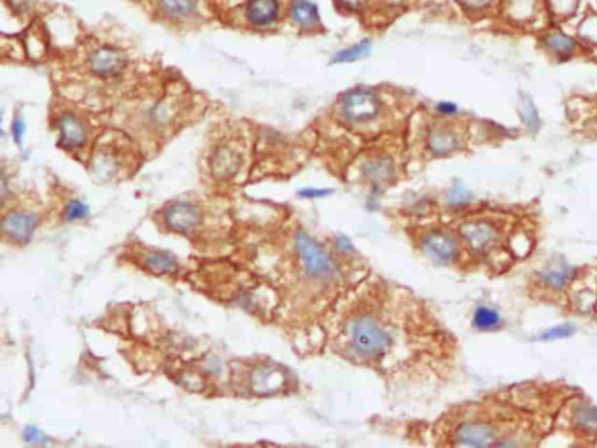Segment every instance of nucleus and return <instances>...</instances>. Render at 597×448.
<instances>
[{
	"label": "nucleus",
	"mask_w": 597,
	"mask_h": 448,
	"mask_svg": "<svg viewBox=\"0 0 597 448\" xmlns=\"http://www.w3.org/2000/svg\"><path fill=\"white\" fill-rule=\"evenodd\" d=\"M398 330L379 308H351L333 333L338 354L359 365H386L396 347Z\"/></svg>",
	"instance_id": "nucleus-1"
},
{
	"label": "nucleus",
	"mask_w": 597,
	"mask_h": 448,
	"mask_svg": "<svg viewBox=\"0 0 597 448\" xmlns=\"http://www.w3.org/2000/svg\"><path fill=\"white\" fill-rule=\"evenodd\" d=\"M293 256L300 264L298 270L310 287H319L321 291L337 285L342 280V266L337 257L319 240L310 236L302 228H296L291 235Z\"/></svg>",
	"instance_id": "nucleus-2"
},
{
	"label": "nucleus",
	"mask_w": 597,
	"mask_h": 448,
	"mask_svg": "<svg viewBox=\"0 0 597 448\" xmlns=\"http://www.w3.org/2000/svg\"><path fill=\"white\" fill-rule=\"evenodd\" d=\"M338 112L349 126H365L380 114V98L368 88H354L340 98Z\"/></svg>",
	"instance_id": "nucleus-3"
},
{
	"label": "nucleus",
	"mask_w": 597,
	"mask_h": 448,
	"mask_svg": "<svg viewBox=\"0 0 597 448\" xmlns=\"http://www.w3.org/2000/svg\"><path fill=\"white\" fill-rule=\"evenodd\" d=\"M161 226L170 233L193 238L203 226V209L193 200H172L161 210Z\"/></svg>",
	"instance_id": "nucleus-4"
},
{
	"label": "nucleus",
	"mask_w": 597,
	"mask_h": 448,
	"mask_svg": "<svg viewBox=\"0 0 597 448\" xmlns=\"http://www.w3.org/2000/svg\"><path fill=\"white\" fill-rule=\"evenodd\" d=\"M243 154L242 147H236L235 144L222 142L212 149L208 156V170L210 177L215 182H229L239 175L243 167Z\"/></svg>",
	"instance_id": "nucleus-5"
},
{
	"label": "nucleus",
	"mask_w": 597,
	"mask_h": 448,
	"mask_svg": "<svg viewBox=\"0 0 597 448\" xmlns=\"http://www.w3.org/2000/svg\"><path fill=\"white\" fill-rule=\"evenodd\" d=\"M462 236V242L466 243L471 252L475 254H489L499 243V229L492 221L487 219H471L466 221L459 228Z\"/></svg>",
	"instance_id": "nucleus-6"
},
{
	"label": "nucleus",
	"mask_w": 597,
	"mask_h": 448,
	"mask_svg": "<svg viewBox=\"0 0 597 448\" xmlns=\"http://www.w3.org/2000/svg\"><path fill=\"white\" fill-rule=\"evenodd\" d=\"M39 226V216L34 210L28 209H13L6 210L2 221L4 238L16 245L30 242L32 235Z\"/></svg>",
	"instance_id": "nucleus-7"
},
{
	"label": "nucleus",
	"mask_w": 597,
	"mask_h": 448,
	"mask_svg": "<svg viewBox=\"0 0 597 448\" xmlns=\"http://www.w3.org/2000/svg\"><path fill=\"white\" fill-rule=\"evenodd\" d=\"M56 130H58V146L67 153H79L90 140L86 125L74 112H60L56 116Z\"/></svg>",
	"instance_id": "nucleus-8"
},
{
	"label": "nucleus",
	"mask_w": 597,
	"mask_h": 448,
	"mask_svg": "<svg viewBox=\"0 0 597 448\" xmlns=\"http://www.w3.org/2000/svg\"><path fill=\"white\" fill-rule=\"evenodd\" d=\"M358 172L373 189H382L394 181L396 165L389 154H365L359 161Z\"/></svg>",
	"instance_id": "nucleus-9"
},
{
	"label": "nucleus",
	"mask_w": 597,
	"mask_h": 448,
	"mask_svg": "<svg viewBox=\"0 0 597 448\" xmlns=\"http://www.w3.org/2000/svg\"><path fill=\"white\" fill-rule=\"evenodd\" d=\"M420 249L433 261L440 264H450L457 259V240L441 229H429L420 236Z\"/></svg>",
	"instance_id": "nucleus-10"
},
{
	"label": "nucleus",
	"mask_w": 597,
	"mask_h": 448,
	"mask_svg": "<svg viewBox=\"0 0 597 448\" xmlns=\"http://www.w3.org/2000/svg\"><path fill=\"white\" fill-rule=\"evenodd\" d=\"M139 263L144 270L153 275H177L182 270V264L179 263L175 254L153 247H140Z\"/></svg>",
	"instance_id": "nucleus-11"
},
{
	"label": "nucleus",
	"mask_w": 597,
	"mask_h": 448,
	"mask_svg": "<svg viewBox=\"0 0 597 448\" xmlns=\"http://www.w3.org/2000/svg\"><path fill=\"white\" fill-rule=\"evenodd\" d=\"M126 65V60L119 49L111 48V46H102L88 56V67L91 72L98 77H112L118 76Z\"/></svg>",
	"instance_id": "nucleus-12"
},
{
	"label": "nucleus",
	"mask_w": 597,
	"mask_h": 448,
	"mask_svg": "<svg viewBox=\"0 0 597 448\" xmlns=\"http://www.w3.org/2000/svg\"><path fill=\"white\" fill-rule=\"evenodd\" d=\"M282 372L271 365L254 366L249 375V387L254 394H274L284 386Z\"/></svg>",
	"instance_id": "nucleus-13"
},
{
	"label": "nucleus",
	"mask_w": 597,
	"mask_h": 448,
	"mask_svg": "<svg viewBox=\"0 0 597 448\" xmlns=\"http://www.w3.org/2000/svg\"><path fill=\"white\" fill-rule=\"evenodd\" d=\"M459 142H461L459 135L448 126H434L427 133V149L436 156H447L454 153L459 147Z\"/></svg>",
	"instance_id": "nucleus-14"
},
{
	"label": "nucleus",
	"mask_w": 597,
	"mask_h": 448,
	"mask_svg": "<svg viewBox=\"0 0 597 448\" xmlns=\"http://www.w3.org/2000/svg\"><path fill=\"white\" fill-rule=\"evenodd\" d=\"M279 16L277 0H247L246 18L253 27H268Z\"/></svg>",
	"instance_id": "nucleus-15"
},
{
	"label": "nucleus",
	"mask_w": 597,
	"mask_h": 448,
	"mask_svg": "<svg viewBox=\"0 0 597 448\" xmlns=\"http://www.w3.org/2000/svg\"><path fill=\"white\" fill-rule=\"evenodd\" d=\"M538 278L543 287L550 289V291H561L570 284V280H575V270L566 263L550 264V266L539 271Z\"/></svg>",
	"instance_id": "nucleus-16"
},
{
	"label": "nucleus",
	"mask_w": 597,
	"mask_h": 448,
	"mask_svg": "<svg viewBox=\"0 0 597 448\" xmlns=\"http://www.w3.org/2000/svg\"><path fill=\"white\" fill-rule=\"evenodd\" d=\"M289 18L295 25L302 28H312L319 23V11L316 4L309 0H295L289 7Z\"/></svg>",
	"instance_id": "nucleus-17"
},
{
	"label": "nucleus",
	"mask_w": 597,
	"mask_h": 448,
	"mask_svg": "<svg viewBox=\"0 0 597 448\" xmlns=\"http://www.w3.org/2000/svg\"><path fill=\"white\" fill-rule=\"evenodd\" d=\"M573 422L577 424L578 431L585 433V435H596L597 433V408L592 405L582 403L575 407L573 412Z\"/></svg>",
	"instance_id": "nucleus-18"
},
{
	"label": "nucleus",
	"mask_w": 597,
	"mask_h": 448,
	"mask_svg": "<svg viewBox=\"0 0 597 448\" xmlns=\"http://www.w3.org/2000/svg\"><path fill=\"white\" fill-rule=\"evenodd\" d=\"M543 44H545V48L549 49L550 53L559 56L571 55V53L575 51V48H577L573 39L561 34V32H549V34L543 37Z\"/></svg>",
	"instance_id": "nucleus-19"
},
{
	"label": "nucleus",
	"mask_w": 597,
	"mask_h": 448,
	"mask_svg": "<svg viewBox=\"0 0 597 448\" xmlns=\"http://www.w3.org/2000/svg\"><path fill=\"white\" fill-rule=\"evenodd\" d=\"M160 11L168 18H186L196 9V0H158Z\"/></svg>",
	"instance_id": "nucleus-20"
},
{
	"label": "nucleus",
	"mask_w": 597,
	"mask_h": 448,
	"mask_svg": "<svg viewBox=\"0 0 597 448\" xmlns=\"http://www.w3.org/2000/svg\"><path fill=\"white\" fill-rule=\"evenodd\" d=\"M501 315L490 306H478L473 313V326L480 331H490L499 327Z\"/></svg>",
	"instance_id": "nucleus-21"
},
{
	"label": "nucleus",
	"mask_w": 597,
	"mask_h": 448,
	"mask_svg": "<svg viewBox=\"0 0 597 448\" xmlns=\"http://www.w3.org/2000/svg\"><path fill=\"white\" fill-rule=\"evenodd\" d=\"M370 51H372V42H370V41L358 42V44L351 46V48L342 49V51H338L337 55L333 56V60H331V63L358 62V60H361V58H365V56H368Z\"/></svg>",
	"instance_id": "nucleus-22"
},
{
	"label": "nucleus",
	"mask_w": 597,
	"mask_h": 448,
	"mask_svg": "<svg viewBox=\"0 0 597 448\" xmlns=\"http://www.w3.org/2000/svg\"><path fill=\"white\" fill-rule=\"evenodd\" d=\"M63 221L67 223H76V221H83L90 216V209H88L86 203H83L81 200L72 198L67 202V205L62 210Z\"/></svg>",
	"instance_id": "nucleus-23"
},
{
	"label": "nucleus",
	"mask_w": 597,
	"mask_h": 448,
	"mask_svg": "<svg viewBox=\"0 0 597 448\" xmlns=\"http://www.w3.org/2000/svg\"><path fill=\"white\" fill-rule=\"evenodd\" d=\"M575 333L573 324H561V326L552 327V330L545 331V333L539 337V340L543 341H552V340H563V338L571 337Z\"/></svg>",
	"instance_id": "nucleus-24"
},
{
	"label": "nucleus",
	"mask_w": 597,
	"mask_h": 448,
	"mask_svg": "<svg viewBox=\"0 0 597 448\" xmlns=\"http://www.w3.org/2000/svg\"><path fill=\"white\" fill-rule=\"evenodd\" d=\"M522 118H524V123L531 130L539 128V116H538V111H536V107L532 105V102L529 100L524 102V107H522Z\"/></svg>",
	"instance_id": "nucleus-25"
},
{
	"label": "nucleus",
	"mask_w": 597,
	"mask_h": 448,
	"mask_svg": "<svg viewBox=\"0 0 597 448\" xmlns=\"http://www.w3.org/2000/svg\"><path fill=\"white\" fill-rule=\"evenodd\" d=\"M23 440L27 443H35V445H42V443H48V438H46L44 433H42L41 429L35 428V426H28V428H25Z\"/></svg>",
	"instance_id": "nucleus-26"
},
{
	"label": "nucleus",
	"mask_w": 597,
	"mask_h": 448,
	"mask_svg": "<svg viewBox=\"0 0 597 448\" xmlns=\"http://www.w3.org/2000/svg\"><path fill=\"white\" fill-rule=\"evenodd\" d=\"M331 193H333V189H314V188H307V189H302V191L298 193V196H300V198H310V200H314V198H323V196L331 195Z\"/></svg>",
	"instance_id": "nucleus-27"
},
{
	"label": "nucleus",
	"mask_w": 597,
	"mask_h": 448,
	"mask_svg": "<svg viewBox=\"0 0 597 448\" xmlns=\"http://www.w3.org/2000/svg\"><path fill=\"white\" fill-rule=\"evenodd\" d=\"M23 135H25V123L21 118H16L13 121V137L14 140H16V144H21Z\"/></svg>",
	"instance_id": "nucleus-28"
},
{
	"label": "nucleus",
	"mask_w": 597,
	"mask_h": 448,
	"mask_svg": "<svg viewBox=\"0 0 597 448\" xmlns=\"http://www.w3.org/2000/svg\"><path fill=\"white\" fill-rule=\"evenodd\" d=\"M436 111L441 116H454L457 114V105L450 104V102H441V104L436 105Z\"/></svg>",
	"instance_id": "nucleus-29"
},
{
	"label": "nucleus",
	"mask_w": 597,
	"mask_h": 448,
	"mask_svg": "<svg viewBox=\"0 0 597 448\" xmlns=\"http://www.w3.org/2000/svg\"><path fill=\"white\" fill-rule=\"evenodd\" d=\"M459 4H462L464 7H468V9H482V7L489 6L492 0H457Z\"/></svg>",
	"instance_id": "nucleus-30"
},
{
	"label": "nucleus",
	"mask_w": 597,
	"mask_h": 448,
	"mask_svg": "<svg viewBox=\"0 0 597 448\" xmlns=\"http://www.w3.org/2000/svg\"><path fill=\"white\" fill-rule=\"evenodd\" d=\"M365 2H366V0H340L342 6H345L347 9H352V11L361 9V7L365 6Z\"/></svg>",
	"instance_id": "nucleus-31"
}]
</instances>
